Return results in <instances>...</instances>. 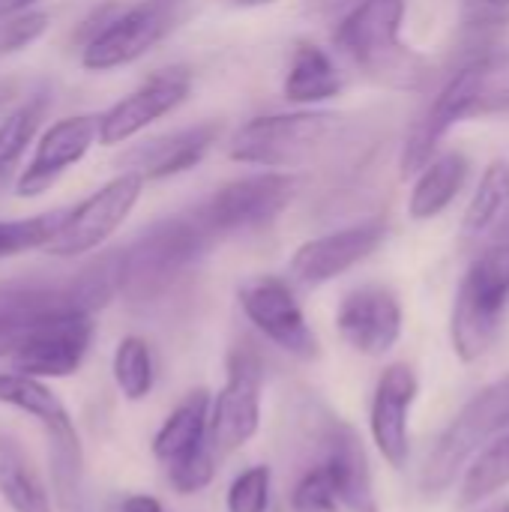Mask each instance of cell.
<instances>
[{
  "label": "cell",
  "mask_w": 509,
  "mask_h": 512,
  "mask_svg": "<svg viewBox=\"0 0 509 512\" xmlns=\"http://www.w3.org/2000/svg\"><path fill=\"white\" fill-rule=\"evenodd\" d=\"M462 231L468 240H509V162L495 159L480 183L477 192L465 210Z\"/></svg>",
  "instance_id": "44dd1931"
},
{
  "label": "cell",
  "mask_w": 509,
  "mask_h": 512,
  "mask_svg": "<svg viewBox=\"0 0 509 512\" xmlns=\"http://www.w3.org/2000/svg\"><path fill=\"white\" fill-rule=\"evenodd\" d=\"M348 3H354V0H306V12L321 18V15H333V12L345 9Z\"/></svg>",
  "instance_id": "d590c367"
},
{
  "label": "cell",
  "mask_w": 509,
  "mask_h": 512,
  "mask_svg": "<svg viewBox=\"0 0 509 512\" xmlns=\"http://www.w3.org/2000/svg\"><path fill=\"white\" fill-rule=\"evenodd\" d=\"M489 512H509V501H501V504H495Z\"/></svg>",
  "instance_id": "74e56055"
},
{
  "label": "cell",
  "mask_w": 509,
  "mask_h": 512,
  "mask_svg": "<svg viewBox=\"0 0 509 512\" xmlns=\"http://www.w3.org/2000/svg\"><path fill=\"white\" fill-rule=\"evenodd\" d=\"M291 512H342L336 483L324 465L303 471L291 489Z\"/></svg>",
  "instance_id": "f546056e"
},
{
  "label": "cell",
  "mask_w": 509,
  "mask_h": 512,
  "mask_svg": "<svg viewBox=\"0 0 509 512\" xmlns=\"http://www.w3.org/2000/svg\"><path fill=\"white\" fill-rule=\"evenodd\" d=\"M509 486V438L486 444L462 477V507H474Z\"/></svg>",
  "instance_id": "83f0119b"
},
{
  "label": "cell",
  "mask_w": 509,
  "mask_h": 512,
  "mask_svg": "<svg viewBox=\"0 0 509 512\" xmlns=\"http://www.w3.org/2000/svg\"><path fill=\"white\" fill-rule=\"evenodd\" d=\"M468 180V159L462 153H444L429 159L417 174V183L408 198V216L417 222L441 216Z\"/></svg>",
  "instance_id": "7402d4cb"
},
{
  "label": "cell",
  "mask_w": 509,
  "mask_h": 512,
  "mask_svg": "<svg viewBox=\"0 0 509 512\" xmlns=\"http://www.w3.org/2000/svg\"><path fill=\"white\" fill-rule=\"evenodd\" d=\"M237 297L243 315L264 339L297 360H318V336L309 327L291 282H285L282 276H255L240 285Z\"/></svg>",
  "instance_id": "30bf717a"
},
{
  "label": "cell",
  "mask_w": 509,
  "mask_h": 512,
  "mask_svg": "<svg viewBox=\"0 0 509 512\" xmlns=\"http://www.w3.org/2000/svg\"><path fill=\"white\" fill-rule=\"evenodd\" d=\"M48 12L39 9H27L18 15H6L0 18V57H12L27 51L30 45H36L45 30H48Z\"/></svg>",
  "instance_id": "d6a6232c"
},
{
  "label": "cell",
  "mask_w": 509,
  "mask_h": 512,
  "mask_svg": "<svg viewBox=\"0 0 509 512\" xmlns=\"http://www.w3.org/2000/svg\"><path fill=\"white\" fill-rule=\"evenodd\" d=\"M168 468V483L177 495H195L204 492L213 477H216V453L210 444L186 453L183 459H174L165 465Z\"/></svg>",
  "instance_id": "4dcf8cb0"
},
{
  "label": "cell",
  "mask_w": 509,
  "mask_h": 512,
  "mask_svg": "<svg viewBox=\"0 0 509 512\" xmlns=\"http://www.w3.org/2000/svg\"><path fill=\"white\" fill-rule=\"evenodd\" d=\"M509 300V240L489 246L465 273L456 306H453V321H450V336L453 348L462 363L480 360L501 327V315Z\"/></svg>",
  "instance_id": "5b68a950"
},
{
  "label": "cell",
  "mask_w": 509,
  "mask_h": 512,
  "mask_svg": "<svg viewBox=\"0 0 509 512\" xmlns=\"http://www.w3.org/2000/svg\"><path fill=\"white\" fill-rule=\"evenodd\" d=\"M222 237L204 210L165 216L120 249V297L135 306L165 297Z\"/></svg>",
  "instance_id": "6da1fadb"
},
{
  "label": "cell",
  "mask_w": 509,
  "mask_h": 512,
  "mask_svg": "<svg viewBox=\"0 0 509 512\" xmlns=\"http://www.w3.org/2000/svg\"><path fill=\"white\" fill-rule=\"evenodd\" d=\"M225 387L210 396L207 441L216 456H231L258 435L261 426V390L264 360L252 345L231 348L225 360Z\"/></svg>",
  "instance_id": "52a82bcc"
},
{
  "label": "cell",
  "mask_w": 509,
  "mask_h": 512,
  "mask_svg": "<svg viewBox=\"0 0 509 512\" xmlns=\"http://www.w3.org/2000/svg\"><path fill=\"white\" fill-rule=\"evenodd\" d=\"M222 129H225L222 120H201V123H192V126H183L174 132L153 135L141 144H132L129 150H123L117 165H120V171L135 174L144 183L180 177L207 159V153L222 138Z\"/></svg>",
  "instance_id": "9a60e30c"
},
{
  "label": "cell",
  "mask_w": 509,
  "mask_h": 512,
  "mask_svg": "<svg viewBox=\"0 0 509 512\" xmlns=\"http://www.w3.org/2000/svg\"><path fill=\"white\" fill-rule=\"evenodd\" d=\"M48 105H51V96L39 90L3 114V120H0V189L21 168V159H24L27 147L33 144L39 126L48 114Z\"/></svg>",
  "instance_id": "484cf974"
},
{
  "label": "cell",
  "mask_w": 509,
  "mask_h": 512,
  "mask_svg": "<svg viewBox=\"0 0 509 512\" xmlns=\"http://www.w3.org/2000/svg\"><path fill=\"white\" fill-rule=\"evenodd\" d=\"M207 417H210V393L204 387L192 390L159 426L153 435V456L168 465L174 459H183L186 453L210 444L207 441Z\"/></svg>",
  "instance_id": "603a6c76"
},
{
  "label": "cell",
  "mask_w": 509,
  "mask_h": 512,
  "mask_svg": "<svg viewBox=\"0 0 509 512\" xmlns=\"http://www.w3.org/2000/svg\"><path fill=\"white\" fill-rule=\"evenodd\" d=\"M192 93V72L186 66H168L144 78L132 93L117 99L99 114V144L117 147L141 135L156 120L174 114Z\"/></svg>",
  "instance_id": "4fadbf2b"
},
{
  "label": "cell",
  "mask_w": 509,
  "mask_h": 512,
  "mask_svg": "<svg viewBox=\"0 0 509 512\" xmlns=\"http://www.w3.org/2000/svg\"><path fill=\"white\" fill-rule=\"evenodd\" d=\"M387 237V225L381 219L357 222L348 228H339L333 234L306 240L288 264L291 282L303 288H318L342 273L354 270L360 261H366Z\"/></svg>",
  "instance_id": "5bb4252c"
},
{
  "label": "cell",
  "mask_w": 509,
  "mask_h": 512,
  "mask_svg": "<svg viewBox=\"0 0 509 512\" xmlns=\"http://www.w3.org/2000/svg\"><path fill=\"white\" fill-rule=\"evenodd\" d=\"M342 72L333 57L315 42H297L282 81V93L291 105H318L342 93Z\"/></svg>",
  "instance_id": "ffe728a7"
},
{
  "label": "cell",
  "mask_w": 509,
  "mask_h": 512,
  "mask_svg": "<svg viewBox=\"0 0 509 512\" xmlns=\"http://www.w3.org/2000/svg\"><path fill=\"white\" fill-rule=\"evenodd\" d=\"M333 111H282L246 120L228 141V159L258 168H297L312 162L339 132Z\"/></svg>",
  "instance_id": "3957f363"
},
{
  "label": "cell",
  "mask_w": 509,
  "mask_h": 512,
  "mask_svg": "<svg viewBox=\"0 0 509 512\" xmlns=\"http://www.w3.org/2000/svg\"><path fill=\"white\" fill-rule=\"evenodd\" d=\"M300 177L291 171H258L237 180H228L213 192L207 204H201L207 222L219 237L258 231L279 219L285 207L297 198Z\"/></svg>",
  "instance_id": "9c48e42d"
},
{
  "label": "cell",
  "mask_w": 509,
  "mask_h": 512,
  "mask_svg": "<svg viewBox=\"0 0 509 512\" xmlns=\"http://www.w3.org/2000/svg\"><path fill=\"white\" fill-rule=\"evenodd\" d=\"M0 498L12 512H54L39 471L9 432H0Z\"/></svg>",
  "instance_id": "d4e9b609"
},
{
  "label": "cell",
  "mask_w": 509,
  "mask_h": 512,
  "mask_svg": "<svg viewBox=\"0 0 509 512\" xmlns=\"http://www.w3.org/2000/svg\"><path fill=\"white\" fill-rule=\"evenodd\" d=\"M486 3H492V6H509V0H486Z\"/></svg>",
  "instance_id": "f35d334b"
},
{
  "label": "cell",
  "mask_w": 509,
  "mask_h": 512,
  "mask_svg": "<svg viewBox=\"0 0 509 512\" xmlns=\"http://www.w3.org/2000/svg\"><path fill=\"white\" fill-rule=\"evenodd\" d=\"M39 0H0V18H6V15H18V12H27V9H33Z\"/></svg>",
  "instance_id": "8d00e7d4"
},
{
  "label": "cell",
  "mask_w": 509,
  "mask_h": 512,
  "mask_svg": "<svg viewBox=\"0 0 509 512\" xmlns=\"http://www.w3.org/2000/svg\"><path fill=\"white\" fill-rule=\"evenodd\" d=\"M509 426V375L483 387L441 432L435 447L429 450L423 471H420V489L429 498L444 495L456 477L462 474L465 462L480 453L495 435H501Z\"/></svg>",
  "instance_id": "277c9868"
},
{
  "label": "cell",
  "mask_w": 509,
  "mask_h": 512,
  "mask_svg": "<svg viewBox=\"0 0 509 512\" xmlns=\"http://www.w3.org/2000/svg\"><path fill=\"white\" fill-rule=\"evenodd\" d=\"M144 192V180L135 174L120 171L108 183H102L96 192H90L84 201L69 207L42 249L51 258H81L87 252H96L135 210L138 198Z\"/></svg>",
  "instance_id": "ba28073f"
},
{
  "label": "cell",
  "mask_w": 509,
  "mask_h": 512,
  "mask_svg": "<svg viewBox=\"0 0 509 512\" xmlns=\"http://www.w3.org/2000/svg\"><path fill=\"white\" fill-rule=\"evenodd\" d=\"M189 3L192 0H138L120 6L114 18L81 45V66L87 72H111L141 60L186 21Z\"/></svg>",
  "instance_id": "8992f818"
},
{
  "label": "cell",
  "mask_w": 509,
  "mask_h": 512,
  "mask_svg": "<svg viewBox=\"0 0 509 512\" xmlns=\"http://www.w3.org/2000/svg\"><path fill=\"white\" fill-rule=\"evenodd\" d=\"M114 384L129 402H141L150 396L153 381H156V363L147 339L141 336H123L117 351H114Z\"/></svg>",
  "instance_id": "4316f807"
},
{
  "label": "cell",
  "mask_w": 509,
  "mask_h": 512,
  "mask_svg": "<svg viewBox=\"0 0 509 512\" xmlns=\"http://www.w3.org/2000/svg\"><path fill=\"white\" fill-rule=\"evenodd\" d=\"M486 69H489V57H474L435 96V102L417 120V126L411 129V135L405 141V150H402V174L405 177L423 171V165L435 156L444 135L459 120L480 117V96H483V84H486Z\"/></svg>",
  "instance_id": "8fae6325"
},
{
  "label": "cell",
  "mask_w": 509,
  "mask_h": 512,
  "mask_svg": "<svg viewBox=\"0 0 509 512\" xmlns=\"http://www.w3.org/2000/svg\"><path fill=\"white\" fill-rule=\"evenodd\" d=\"M321 444H324L321 465L330 471L342 507L351 512H378L369 456L357 429L342 420H327V426L321 429Z\"/></svg>",
  "instance_id": "d6986e66"
},
{
  "label": "cell",
  "mask_w": 509,
  "mask_h": 512,
  "mask_svg": "<svg viewBox=\"0 0 509 512\" xmlns=\"http://www.w3.org/2000/svg\"><path fill=\"white\" fill-rule=\"evenodd\" d=\"M120 512H165V510H162V504H159L153 495H129V498L123 501Z\"/></svg>",
  "instance_id": "e575fe53"
},
{
  "label": "cell",
  "mask_w": 509,
  "mask_h": 512,
  "mask_svg": "<svg viewBox=\"0 0 509 512\" xmlns=\"http://www.w3.org/2000/svg\"><path fill=\"white\" fill-rule=\"evenodd\" d=\"M117 9H120V3H117V0H108V3L96 6V9L81 21V27H78V33H75V39H78L81 45H84V42H90V39H93V36H96V33H99L111 18H114V12H117Z\"/></svg>",
  "instance_id": "836d02e7"
},
{
  "label": "cell",
  "mask_w": 509,
  "mask_h": 512,
  "mask_svg": "<svg viewBox=\"0 0 509 512\" xmlns=\"http://www.w3.org/2000/svg\"><path fill=\"white\" fill-rule=\"evenodd\" d=\"M405 312L399 297L384 285H363L345 294L336 312L339 336L366 357H384L402 336Z\"/></svg>",
  "instance_id": "e0dca14e"
},
{
  "label": "cell",
  "mask_w": 509,
  "mask_h": 512,
  "mask_svg": "<svg viewBox=\"0 0 509 512\" xmlns=\"http://www.w3.org/2000/svg\"><path fill=\"white\" fill-rule=\"evenodd\" d=\"M63 213L66 210L57 207V210L24 216V219H0V261L33 252V249H45L48 240L54 237Z\"/></svg>",
  "instance_id": "f1b7e54d"
},
{
  "label": "cell",
  "mask_w": 509,
  "mask_h": 512,
  "mask_svg": "<svg viewBox=\"0 0 509 512\" xmlns=\"http://www.w3.org/2000/svg\"><path fill=\"white\" fill-rule=\"evenodd\" d=\"M93 315L84 312H63L45 318L9 354L15 372L30 378H69L81 369L90 345H93Z\"/></svg>",
  "instance_id": "7c38bea8"
},
{
  "label": "cell",
  "mask_w": 509,
  "mask_h": 512,
  "mask_svg": "<svg viewBox=\"0 0 509 512\" xmlns=\"http://www.w3.org/2000/svg\"><path fill=\"white\" fill-rule=\"evenodd\" d=\"M405 6L408 0H357L339 21L333 42L369 78L396 90H417L426 81V60L402 42Z\"/></svg>",
  "instance_id": "7a4b0ae2"
},
{
  "label": "cell",
  "mask_w": 509,
  "mask_h": 512,
  "mask_svg": "<svg viewBox=\"0 0 509 512\" xmlns=\"http://www.w3.org/2000/svg\"><path fill=\"white\" fill-rule=\"evenodd\" d=\"M99 141V114H75L51 123L33 150V159L27 168H21L15 180V195L18 198H36L48 192L69 168H75L90 147Z\"/></svg>",
  "instance_id": "2e32d148"
},
{
  "label": "cell",
  "mask_w": 509,
  "mask_h": 512,
  "mask_svg": "<svg viewBox=\"0 0 509 512\" xmlns=\"http://www.w3.org/2000/svg\"><path fill=\"white\" fill-rule=\"evenodd\" d=\"M270 486L273 474L267 465H252L243 474L234 477L228 495H225V510L228 512H267L270 507Z\"/></svg>",
  "instance_id": "1f68e13d"
},
{
  "label": "cell",
  "mask_w": 509,
  "mask_h": 512,
  "mask_svg": "<svg viewBox=\"0 0 509 512\" xmlns=\"http://www.w3.org/2000/svg\"><path fill=\"white\" fill-rule=\"evenodd\" d=\"M417 375L408 363H393L381 372L375 396H372V441L390 468H405L411 456V432L408 414L417 399Z\"/></svg>",
  "instance_id": "ac0fdd59"
},
{
  "label": "cell",
  "mask_w": 509,
  "mask_h": 512,
  "mask_svg": "<svg viewBox=\"0 0 509 512\" xmlns=\"http://www.w3.org/2000/svg\"><path fill=\"white\" fill-rule=\"evenodd\" d=\"M0 405H9L33 417L42 426L45 438H60V435L75 432L66 405L39 378L21 375V372H0Z\"/></svg>",
  "instance_id": "cb8c5ba5"
}]
</instances>
